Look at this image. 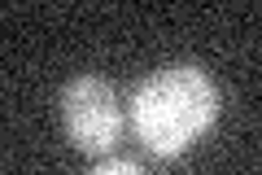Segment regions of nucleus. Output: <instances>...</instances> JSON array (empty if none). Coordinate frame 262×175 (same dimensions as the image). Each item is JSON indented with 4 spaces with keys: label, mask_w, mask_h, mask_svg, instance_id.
Wrapping results in <instances>:
<instances>
[{
    "label": "nucleus",
    "mask_w": 262,
    "mask_h": 175,
    "mask_svg": "<svg viewBox=\"0 0 262 175\" xmlns=\"http://www.w3.org/2000/svg\"><path fill=\"white\" fill-rule=\"evenodd\" d=\"M219 88L201 66L175 62L136 88L131 96V131L149 153L179 158L206 136L219 119Z\"/></svg>",
    "instance_id": "obj_1"
},
{
    "label": "nucleus",
    "mask_w": 262,
    "mask_h": 175,
    "mask_svg": "<svg viewBox=\"0 0 262 175\" xmlns=\"http://www.w3.org/2000/svg\"><path fill=\"white\" fill-rule=\"evenodd\" d=\"M61 127L79 153L105 158L122 140V96L114 83L79 74L61 88Z\"/></svg>",
    "instance_id": "obj_2"
},
{
    "label": "nucleus",
    "mask_w": 262,
    "mask_h": 175,
    "mask_svg": "<svg viewBox=\"0 0 262 175\" xmlns=\"http://www.w3.org/2000/svg\"><path fill=\"white\" fill-rule=\"evenodd\" d=\"M88 175H144V166L131 162V158H105V162H96Z\"/></svg>",
    "instance_id": "obj_3"
}]
</instances>
